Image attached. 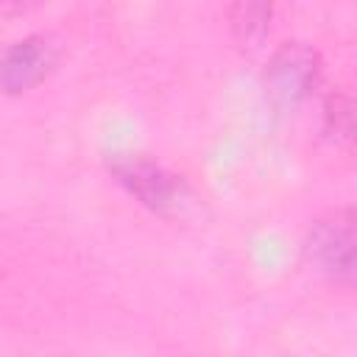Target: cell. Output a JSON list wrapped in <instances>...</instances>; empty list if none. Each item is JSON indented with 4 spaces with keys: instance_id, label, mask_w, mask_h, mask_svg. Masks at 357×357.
I'll return each instance as SVG.
<instances>
[{
    "instance_id": "cell-1",
    "label": "cell",
    "mask_w": 357,
    "mask_h": 357,
    "mask_svg": "<svg viewBox=\"0 0 357 357\" xmlns=\"http://www.w3.org/2000/svg\"><path fill=\"white\" fill-rule=\"evenodd\" d=\"M321 81V59L304 42H284L262 73L265 100L273 112H296Z\"/></svg>"
},
{
    "instance_id": "cell-2",
    "label": "cell",
    "mask_w": 357,
    "mask_h": 357,
    "mask_svg": "<svg viewBox=\"0 0 357 357\" xmlns=\"http://www.w3.org/2000/svg\"><path fill=\"white\" fill-rule=\"evenodd\" d=\"M109 170L139 204H145L159 215H181V209L190 204L187 184L145 156L137 153L114 156L109 159Z\"/></svg>"
},
{
    "instance_id": "cell-3",
    "label": "cell",
    "mask_w": 357,
    "mask_h": 357,
    "mask_svg": "<svg viewBox=\"0 0 357 357\" xmlns=\"http://www.w3.org/2000/svg\"><path fill=\"white\" fill-rule=\"evenodd\" d=\"M307 257L310 262L337 279L351 282L354 276V215L351 209L335 212L326 220H318L307 237Z\"/></svg>"
},
{
    "instance_id": "cell-4",
    "label": "cell",
    "mask_w": 357,
    "mask_h": 357,
    "mask_svg": "<svg viewBox=\"0 0 357 357\" xmlns=\"http://www.w3.org/2000/svg\"><path fill=\"white\" fill-rule=\"evenodd\" d=\"M56 61L59 50L47 36H25L0 59V89L8 95L28 92L53 73Z\"/></svg>"
},
{
    "instance_id": "cell-5",
    "label": "cell",
    "mask_w": 357,
    "mask_h": 357,
    "mask_svg": "<svg viewBox=\"0 0 357 357\" xmlns=\"http://www.w3.org/2000/svg\"><path fill=\"white\" fill-rule=\"evenodd\" d=\"M273 0H231V31L243 50L262 45L271 25Z\"/></svg>"
}]
</instances>
